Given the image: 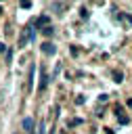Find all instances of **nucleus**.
<instances>
[{"mask_svg": "<svg viewBox=\"0 0 132 134\" xmlns=\"http://www.w3.org/2000/svg\"><path fill=\"white\" fill-rule=\"evenodd\" d=\"M42 52L48 54V57H52V54L57 52V46H54L52 42H42Z\"/></svg>", "mask_w": 132, "mask_h": 134, "instance_id": "1", "label": "nucleus"}, {"mask_svg": "<svg viewBox=\"0 0 132 134\" xmlns=\"http://www.w3.org/2000/svg\"><path fill=\"white\" fill-rule=\"evenodd\" d=\"M48 86V75H46V69L42 67L40 69V84H38V90H44Z\"/></svg>", "mask_w": 132, "mask_h": 134, "instance_id": "2", "label": "nucleus"}, {"mask_svg": "<svg viewBox=\"0 0 132 134\" xmlns=\"http://www.w3.org/2000/svg\"><path fill=\"white\" fill-rule=\"evenodd\" d=\"M34 126H36V124H34V117H25V119H23V130H25L27 134H34Z\"/></svg>", "mask_w": 132, "mask_h": 134, "instance_id": "3", "label": "nucleus"}, {"mask_svg": "<svg viewBox=\"0 0 132 134\" xmlns=\"http://www.w3.org/2000/svg\"><path fill=\"white\" fill-rule=\"evenodd\" d=\"M111 75H113V82H115V84H122V82H124V75H122V71H119V69H113V71H111Z\"/></svg>", "mask_w": 132, "mask_h": 134, "instance_id": "4", "label": "nucleus"}, {"mask_svg": "<svg viewBox=\"0 0 132 134\" xmlns=\"http://www.w3.org/2000/svg\"><path fill=\"white\" fill-rule=\"evenodd\" d=\"M34 71H36V67L31 65V67H29V80H27V90H31V88H34Z\"/></svg>", "mask_w": 132, "mask_h": 134, "instance_id": "5", "label": "nucleus"}, {"mask_svg": "<svg viewBox=\"0 0 132 134\" xmlns=\"http://www.w3.org/2000/svg\"><path fill=\"white\" fill-rule=\"evenodd\" d=\"M80 124H82V119H80V117H73V119H69V121H67V126H69V128H75V126H80Z\"/></svg>", "mask_w": 132, "mask_h": 134, "instance_id": "6", "label": "nucleus"}, {"mask_svg": "<svg viewBox=\"0 0 132 134\" xmlns=\"http://www.w3.org/2000/svg\"><path fill=\"white\" fill-rule=\"evenodd\" d=\"M80 15H82V19H88V15H90V13H88V8H86V6H82V8H80Z\"/></svg>", "mask_w": 132, "mask_h": 134, "instance_id": "7", "label": "nucleus"}, {"mask_svg": "<svg viewBox=\"0 0 132 134\" xmlns=\"http://www.w3.org/2000/svg\"><path fill=\"white\" fill-rule=\"evenodd\" d=\"M42 34H44V36H52V34H54V29L48 25V27H44V29H42Z\"/></svg>", "mask_w": 132, "mask_h": 134, "instance_id": "8", "label": "nucleus"}, {"mask_svg": "<svg viewBox=\"0 0 132 134\" xmlns=\"http://www.w3.org/2000/svg\"><path fill=\"white\" fill-rule=\"evenodd\" d=\"M117 119H119V124H122V126H126V124L130 121V119H128V117H126L124 113H122V115H117Z\"/></svg>", "mask_w": 132, "mask_h": 134, "instance_id": "9", "label": "nucleus"}, {"mask_svg": "<svg viewBox=\"0 0 132 134\" xmlns=\"http://www.w3.org/2000/svg\"><path fill=\"white\" fill-rule=\"evenodd\" d=\"M19 6L21 8H31V2L29 0H23V2H19Z\"/></svg>", "mask_w": 132, "mask_h": 134, "instance_id": "10", "label": "nucleus"}, {"mask_svg": "<svg viewBox=\"0 0 132 134\" xmlns=\"http://www.w3.org/2000/svg\"><path fill=\"white\" fill-rule=\"evenodd\" d=\"M36 134H44V121L38 126V130H36Z\"/></svg>", "mask_w": 132, "mask_h": 134, "instance_id": "11", "label": "nucleus"}, {"mask_svg": "<svg viewBox=\"0 0 132 134\" xmlns=\"http://www.w3.org/2000/svg\"><path fill=\"white\" fill-rule=\"evenodd\" d=\"M75 105H84V96H75Z\"/></svg>", "mask_w": 132, "mask_h": 134, "instance_id": "12", "label": "nucleus"}, {"mask_svg": "<svg viewBox=\"0 0 132 134\" xmlns=\"http://www.w3.org/2000/svg\"><path fill=\"white\" fill-rule=\"evenodd\" d=\"M4 50H6V46H4L2 42H0V52H4Z\"/></svg>", "mask_w": 132, "mask_h": 134, "instance_id": "13", "label": "nucleus"}, {"mask_svg": "<svg viewBox=\"0 0 132 134\" xmlns=\"http://www.w3.org/2000/svg\"><path fill=\"white\" fill-rule=\"evenodd\" d=\"M107 134H115V132H111V130H107Z\"/></svg>", "mask_w": 132, "mask_h": 134, "instance_id": "14", "label": "nucleus"}, {"mask_svg": "<svg viewBox=\"0 0 132 134\" xmlns=\"http://www.w3.org/2000/svg\"><path fill=\"white\" fill-rule=\"evenodd\" d=\"M48 134H54V130H50V132H48Z\"/></svg>", "mask_w": 132, "mask_h": 134, "instance_id": "15", "label": "nucleus"}, {"mask_svg": "<svg viewBox=\"0 0 132 134\" xmlns=\"http://www.w3.org/2000/svg\"><path fill=\"white\" fill-rule=\"evenodd\" d=\"M0 13H2V6H0Z\"/></svg>", "mask_w": 132, "mask_h": 134, "instance_id": "16", "label": "nucleus"}]
</instances>
